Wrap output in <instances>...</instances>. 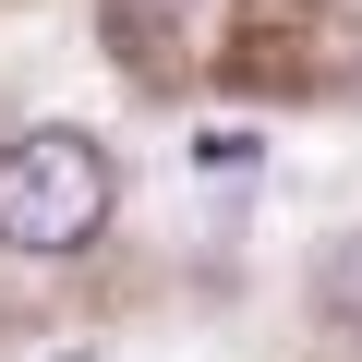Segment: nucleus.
I'll return each instance as SVG.
<instances>
[{"label": "nucleus", "mask_w": 362, "mask_h": 362, "mask_svg": "<svg viewBox=\"0 0 362 362\" xmlns=\"http://www.w3.org/2000/svg\"><path fill=\"white\" fill-rule=\"evenodd\" d=\"M97 218H109V145L97 133L49 121L0 157V242L13 254H85Z\"/></svg>", "instance_id": "f257e3e1"}, {"label": "nucleus", "mask_w": 362, "mask_h": 362, "mask_svg": "<svg viewBox=\"0 0 362 362\" xmlns=\"http://www.w3.org/2000/svg\"><path fill=\"white\" fill-rule=\"evenodd\" d=\"M254 157H266V133H242V121H206V133H194V169H206V181H242Z\"/></svg>", "instance_id": "f03ea898"}]
</instances>
